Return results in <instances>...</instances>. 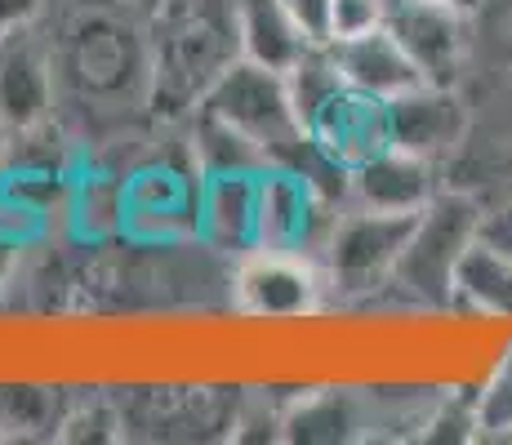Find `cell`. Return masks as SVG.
<instances>
[{"label": "cell", "instance_id": "ba28073f", "mask_svg": "<svg viewBox=\"0 0 512 445\" xmlns=\"http://www.w3.org/2000/svg\"><path fill=\"white\" fill-rule=\"evenodd\" d=\"M383 27L415 58L423 81L450 85L464 58V9L446 0H388Z\"/></svg>", "mask_w": 512, "mask_h": 445}, {"label": "cell", "instance_id": "7402d4cb", "mask_svg": "<svg viewBox=\"0 0 512 445\" xmlns=\"http://www.w3.org/2000/svg\"><path fill=\"white\" fill-rule=\"evenodd\" d=\"M388 0H330V45L383 27Z\"/></svg>", "mask_w": 512, "mask_h": 445}, {"label": "cell", "instance_id": "cb8c5ba5", "mask_svg": "<svg viewBox=\"0 0 512 445\" xmlns=\"http://www.w3.org/2000/svg\"><path fill=\"white\" fill-rule=\"evenodd\" d=\"M41 9H45V0H0V41L14 32H27Z\"/></svg>", "mask_w": 512, "mask_h": 445}, {"label": "cell", "instance_id": "d4e9b609", "mask_svg": "<svg viewBox=\"0 0 512 445\" xmlns=\"http://www.w3.org/2000/svg\"><path fill=\"white\" fill-rule=\"evenodd\" d=\"M481 236H486L490 245H499L504 254H512V210L495 214V219H481Z\"/></svg>", "mask_w": 512, "mask_h": 445}, {"label": "cell", "instance_id": "5bb4252c", "mask_svg": "<svg viewBox=\"0 0 512 445\" xmlns=\"http://www.w3.org/2000/svg\"><path fill=\"white\" fill-rule=\"evenodd\" d=\"M334 58H339L343 81L361 94L374 98H397L406 89L423 85V72L415 67V58L397 45V36L388 27H374V32L348 36V41H334Z\"/></svg>", "mask_w": 512, "mask_h": 445}, {"label": "cell", "instance_id": "2e32d148", "mask_svg": "<svg viewBox=\"0 0 512 445\" xmlns=\"http://www.w3.org/2000/svg\"><path fill=\"white\" fill-rule=\"evenodd\" d=\"M450 303L481 316H495V321H512V254H504L477 232V241L468 245L455 267Z\"/></svg>", "mask_w": 512, "mask_h": 445}, {"label": "cell", "instance_id": "ac0fdd59", "mask_svg": "<svg viewBox=\"0 0 512 445\" xmlns=\"http://www.w3.org/2000/svg\"><path fill=\"white\" fill-rule=\"evenodd\" d=\"M67 214H72L81 236H116L125 232V178L112 174H85L67 192Z\"/></svg>", "mask_w": 512, "mask_h": 445}, {"label": "cell", "instance_id": "5b68a950", "mask_svg": "<svg viewBox=\"0 0 512 445\" xmlns=\"http://www.w3.org/2000/svg\"><path fill=\"white\" fill-rule=\"evenodd\" d=\"M415 214H388L357 205L352 214H334L330 236H326V276L339 290H374V285L392 281L401 250L410 241Z\"/></svg>", "mask_w": 512, "mask_h": 445}, {"label": "cell", "instance_id": "4316f807", "mask_svg": "<svg viewBox=\"0 0 512 445\" xmlns=\"http://www.w3.org/2000/svg\"><path fill=\"white\" fill-rule=\"evenodd\" d=\"M5 156H9V125L0 121V165H5Z\"/></svg>", "mask_w": 512, "mask_h": 445}, {"label": "cell", "instance_id": "7c38bea8", "mask_svg": "<svg viewBox=\"0 0 512 445\" xmlns=\"http://www.w3.org/2000/svg\"><path fill=\"white\" fill-rule=\"evenodd\" d=\"M259 174L205 178L196 241L219 254H232V259H245V254L254 250V232H259Z\"/></svg>", "mask_w": 512, "mask_h": 445}, {"label": "cell", "instance_id": "484cf974", "mask_svg": "<svg viewBox=\"0 0 512 445\" xmlns=\"http://www.w3.org/2000/svg\"><path fill=\"white\" fill-rule=\"evenodd\" d=\"M14 259H18V241L14 236H0V285H5L9 272H14Z\"/></svg>", "mask_w": 512, "mask_h": 445}, {"label": "cell", "instance_id": "83f0119b", "mask_svg": "<svg viewBox=\"0 0 512 445\" xmlns=\"http://www.w3.org/2000/svg\"><path fill=\"white\" fill-rule=\"evenodd\" d=\"M125 5H139V9H147V14H152V9L165 5V0H125Z\"/></svg>", "mask_w": 512, "mask_h": 445}, {"label": "cell", "instance_id": "9a60e30c", "mask_svg": "<svg viewBox=\"0 0 512 445\" xmlns=\"http://www.w3.org/2000/svg\"><path fill=\"white\" fill-rule=\"evenodd\" d=\"M236 36H241V58L272 67V72H290L312 49L285 0H236Z\"/></svg>", "mask_w": 512, "mask_h": 445}, {"label": "cell", "instance_id": "e0dca14e", "mask_svg": "<svg viewBox=\"0 0 512 445\" xmlns=\"http://www.w3.org/2000/svg\"><path fill=\"white\" fill-rule=\"evenodd\" d=\"M187 152H192V165L201 170V178L214 174H259L268 170V152L254 147L241 130H232L223 116L196 107L192 112V134H187Z\"/></svg>", "mask_w": 512, "mask_h": 445}, {"label": "cell", "instance_id": "f1b7e54d", "mask_svg": "<svg viewBox=\"0 0 512 445\" xmlns=\"http://www.w3.org/2000/svg\"><path fill=\"white\" fill-rule=\"evenodd\" d=\"M446 5H455V9H464V14H468V9L477 5V0H446Z\"/></svg>", "mask_w": 512, "mask_h": 445}, {"label": "cell", "instance_id": "3957f363", "mask_svg": "<svg viewBox=\"0 0 512 445\" xmlns=\"http://www.w3.org/2000/svg\"><path fill=\"white\" fill-rule=\"evenodd\" d=\"M201 107L214 116H223V121H228L232 130H241L254 147H263L272 165L303 138V125H299V116H294L285 72H272V67L250 63V58H236L228 72L210 85V94L201 98Z\"/></svg>", "mask_w": 512, "mask_h": 445}, {"label": "cell", "instance_id": "9c48e42d", "mask_svg": "<svg viewBox=\"0 0 512 445\" xmlns=\"http://www.w3.org/2000/svg\"><path fill=\"white\" fill-rule=\"evenodd\" d=\"M303 134H308L330 161H339L343 170H357L361 161H370L383 147H392L388 98H374V94H361V89L343 85L339 94L312 116V125Z\"/></svg>", "mask_w": 512, "mask_h": 445}, {"label": "cell", "instance_id": "d6986e66", "mask_svg": "<svg viewBox=\"0 0 512 445\" xmlns=\"http://www.w3.org/2000/svg\"><path fill=\"white\" fill-rule=\"evenodd\" d=\"M285 85H290L294 116H299V125L308 130L312 116H317L321 107H326L348 81H343V72H339V58H334V49L330 45H312L308 54H303L299 63L290 67V72H285Z\"/></svg>", "mask_w": 512, "mask_h": 445}, {"label": "cell", "instance_id": "44dd1931", "mask_svg": "<svg viewBox=\"0 0 512 445\" xmlns=\"http://www.w3.org/2000/svg\"><path fill=\"white\" fill-rule=\"evenodd\" d=\"M477 437L512 441V352L477 397Z\"/></svg>", "mask_w": 512, "mask_h": 445}, {"label": "cell", "instance_id": "4fadbf2b", "mask_svg": "<svg viewBox=\"0 0 512 445\" xmlns=\"http://www.w3.org/2000/svg\"><path fill=\"white\" fill-rule=\"evenodd\" d=\"M437 196V178H432V161L401 147H383L379 156L361 161L352 170V201L370 205V210L388 214H419L423 205Z\"/></svg>", "mask_w": 512, "mask_h": 445}, {"label": "cell", "instance_id": "6da1fadb", "mask_svg": "<svg viewBox=\"0 0 512 445\" xmlns=\"http://www.w3.org/2000/svg\"><path fill=\"white\" fill-rule=\"evenodd\" d=\"M236 58V0H165L152 9L147 94L161 116H192Z\"/></svg>", "mask_w": 512, "mask_h": 445}, {"label": "cell", "instance_id": "277c9868", "mask_svg": "<svg viewBox=\"0 0 512 445\" xmlns=\"http://www.w3.org/2000/svg\"><path fill=\"white\" fill-rule=\"evenodd\" d=\"M201 170L183 147L179 161H143L125 174V236L147 245L192 241L201 227Z\"/></svg>", "mask_w": 512, "mask_h": 445}, {"label": "cell", "instance_id": "603a6c76", "mask_svg": "<svg viewBox=\"0 0 512 445\" xmlns=\"http://www.w3.org/2000/svg\"><path fill=\"white\" fill-rule=\"evenodd\" d=\"M285 9L312 45H330V0H285Z\"/></svg>", "mask_w": 512, "mask_h": 445}, {"label": "cell", "instance_id": "30bf717a", "mask_svg": "<svg viewBox=\"0 0 512 445\" xmlns=\"http://www.w3.org/2000/svg\"><path fill=\"white\" fill-rule=\"evenodd\" d=\"M388 125H392V147L415 152L423 161H441L446 152L459 147V138L468 130V116L450 85L423 81L406 89V94L388 98Z\"/></svg>", "mask_w": 512, "mask_h": 445}, {"label": "cell", "instance_id": "ffe728a7", "mask_svg": "<svg viewBox=\"0 0 512 445\" xmlns=\"http://www.w3.org/2000/svg\"><path fill=\"white\" fill-rule=\"evenodd\" d=\"M281 428L285 441H348L357 428V414H352V401L339 392H317V397L294 405L281 419Z\"/></svg>", "mask_w": 512, "mask_h": 445}, {"label": "cell", "instance_id": "52a82bcc", "mask_svg": "<svg viewBox=\"0 0 512 445\" xmlns=\"http://www.w3.org/2000/svg\"><path fill=\"white\" fill-rule=\"evenodd\" d=\"M236 308L268 321L308 316L321 299V272L308 254H272L250 250L236 267Z\"/></svg>", "mask_w": 512, "mask_h": 445}, {"label": "cell", "instance_id": "7a4b0ae2", "mask_svg": "<svg viewBox=\"0 0 512 445\" xmlns=\"http://www.w3.org/2000/svg\"><path fill=\"white\" fill-rule=\"evenodd\" d=\"M481 232V210L468 196H432L428 205L415 214L410 241L401 250L392 281L401 294H410L423 308H446L450 290H455V267L464 259V250L477 241Z\"/></svg>", "mask_w": 512, "mask_h": 445}, {"label": "cell", "instance_id": "8992f818", "mask_svg": "<svg viewBox=\"0 0 512 445\" xmlns=\"http://www.w3.org/2000/svg\"><path fill=\"white\" fill-rule=\"evenodd\" d=\"M330 201L312 187V178L294 165H268L259 174V232L254 250L308 254L321 250L330 236Z\"/></svg>", "mask_w": 512, "mask_h": 445}, {"label": "cell", "instance_id": "8fae6325", "mask_svg": "<svg viewBox=\"0 0 512 445\" xmlns=\"http://www.w3.org/2000/svg\"><path fill=\"white\" fill-rule=\"evenodd\" d=\"M54 107V58L27 32L0 41V121L14 134L41 130Z\"/></svg>", "mask_w": 512, "mask_h": 445}]
</instances>
